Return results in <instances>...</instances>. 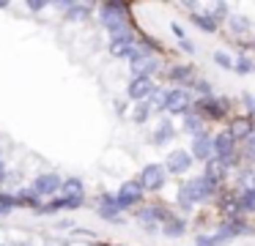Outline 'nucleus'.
Returning <instances> with one entry per match:
<instances>
[{
    "label": "nucleus",
    "instance_id": "12",
    "mask_svg": "<svg viewBox=\"0 0 255 246\" xmlns=\"http://www.w3.org/2000/svg\"><path fill=\"white\" fill-rule=\"evenodd\" d=\"M118 200L113 194H102L99 197V216H105V219H113V222H118Z\"/></svg>",
    "mask_w": 255,
    "mask_h": 246
},
{
    "label": "nucleus",
    "instance_id": "13",
    "mask_svg": "<svg viewBox=\"0 0 255 246\" xmlns=\"http://www.w3.org/2000/svg\"><path fill=\"white\" fill-rule=\"evenodd\" d=\"M61 191H63V200H83L85 186H83V180H80V178H66V180H63V186H61Z\"/></svg>",
    "mask_w": 255,
    "mask_h": 246
},
{
    "label": "nucleus",
    "instance_id": "8",
    "mask_svg": "<svg viewBox=\"0 0 255 246\" xmlns=\"http://www.w3.org/2000/svg\"><path fill=\"white\" fill-rule=\"evenodd\" d=\"M189 167H192V153H187V151H170V156H167V162H165L167 172L181 175V172H187Z\"/></svg>",
    "mask_w": 255,
    "mask_h": 246
},
{
    "label": "nucleus",
    "instance_id": "33",
    "mask_svg": "<svg viewBox=\"0 0 255 246\" xmlns=\"http://www.w3.org/2000/svg\"><path fill=\"white\" fill-rule=\"evenodd\" d=\"M6 180V167H3V162H0V183Z\"/></svg>",
    "mask_w": 255,
    "mask_h": 246
},
{
    "label": "nucleus",
    "instance_id": "32",
    "mask_svg": "<svg viewBox=\"0 0 255 246\" xmlns=\"http://www.w3.org/2000/svg\"><path fill=\"white\" fill-rule=\"evenodd\" d=\"M28 8L30 11H41V8H44V3H28Z\"/></svg>",
    "mask_w": 255,
    "mask_h": 246
},
{
    "label": "nucleus",
    "instance_id": "16",
    "mask_svg": "<svg viewBox=\"0 0 255 246\" xmlns=\"http://www.w3.org/2000/svg\"><path fill=\"white\" fill-rule=\"evenodd\" d=\"M233 235H236V230H222L220 235H211V238H198V246H220V244H225V241H231Z\"/></svg>",
    "mask_w": 255,
    "mask_h": 246
},
{
    "label": "nucleus",
    "instance_id": "29",
    "mask_svg": "<svg viewBox=\"0 0 255 246\" xmlns=\"http://www.w3.org/2000/svg\"><path fill=\"white\" fill-rule=\"evenodd\" d=\"M236 134H247V137H250V123L239 120V123H236Z\"/></svg>",
    "mask_w": 255,
    "mask_h": 246
},
{
    "label": "nucleus",
    "instance_id": "3",
    "mask_svg": "<svg viewBox=\"0 0 255 246\" xmlns=\"http://www.w3.org/2000/svg\"><path fill=\"white\" fill-rule=\"evenodd\" d=\"M140 186L148 191H156L165 186V167L162 164H145L143 172H140Z\"/></svg>",
    "mask_w": 255,
    "mask_h": 246
},
{
    "label": "nucleus",
    "instance_id": "24",
    "mask_svg": "<svg viewBox=\"0 0 255 246\" xmlns=\"http://www.w3.org/2000/svg\"><path fill=\"white\" fill-rule=\"evenodd\" d=\"M181 233H184V222H173V219L165 222V235H181Z\"/></svg>",
    "mask_w": 255,
    "mask_h": 246
},
{
    "label": "nucleus",
    "instance_id": "1",
    "mask_svg": "<svg viewBox=\"0 0 255 246\" xmlns=\"http://www.w3.org/2000/svg\"><path fill=\"white\" fill-rule=\"evenodd\" d=\"M211 194H214V180H209L206 175H203V178H192V180H187V183L178 189V205L189 211L195 202L209 200Z\"/></svg>",
    "mask_w": 255,
    "mask_h": 246
},
{
    "label": "nucleus",
    "instance_id": "22",
    "mask_svg": "<svg viewBox=\"0 0 255 246\" xmlns=\"http://www.w3.org/2000/svg\"><path fill=\"white\" fill-rule=\"evenodd\" d=\"M233 69H236L239 74H250V71H255V63L250 58H242V60H236V63H233Z\"/></svg>",
    "mask_w": 255,
    "mask_h": 246
},
{
    "label": "nucleus",
    "instance_id": "34",
    "mask_svg": "<svg viewBox=\"0 0 255 246\" xmlns=\"http://www.w3.org/2000/svg\"><path fill=\"white\" fill-rule=\"evenodd\" d=\"M8 211H11V205H0V213H3V216H6Z\"/></svg>",
    "mask_w": 255,
    "mask_h": 246
},
{
    "label": "nucleus",
    "instance_id": "21",
    "mask_svg": "<svg viewBox=\"0 0 255 246\" xmlns=\"http://www.w3.org/2000/svg\"><path fill=\"white\" fill-rule=\"evenodd\" d=\"M88 16V5H72L69 8V19L72 22H80V19H85Z\"/></svg>",
    "mask_w": 255,
    "mask_h": 246
},
{
    "label": "nucleus",
    "instance_id": "30",
    "mask_svg": "<svg viewBox=\"0 0 255 246\" xmlns=\"http://www.w3.org/2000/svg\"><path fill=\"white\" fill-rule=\"evenodd\" d=\"M244 104H247V109L255 115V98H253V96H244Z\"/></svg>",
    "mask_w": 255,
    "mask_h": 246
},
{
    "label": "nucleus",
    "instance_id": "25",
    "mask_svg": "<svg viewBox=\"0 0 255 246\" xmlns=\"http://www.w3.org/2000/svg\"><path fill=\"white\" fill-rule=\"evenodd\" d=\"M192 19H195V25H198V27H203V30H209V33L217 27V22L211 19V16H192Z\"/></svg>",
    "mask_w": 255,
    "mask_h": 246
},
{
    "label": "nucleus",
    "instance_id": "15",
    "mask_svg": "<svg viewBox=\"0 0 255 246\" xmlns=\"http://www.w3.org/2000/svg\"><path fill=\"white\" fill-rule=\"evenodd\" d=\"M203 120H200V115H195V112H187L184 115V131L187 134H192V137H198V134H203Z\"/></svg>",
    "mask_w": 255,
    "mask_h": 246
},
{
    "label": "nucleus",
    "instance_id": "23",
    "mask_svg": "<svg viewBox=\"0 0 255 246\" xmlns=\"http://www.w3.org/2000/svg\"><path fill=\"white\" fill-rule=\"evenodd\" d=\"M242 208L244 211H255V189H247L242 194Z\"/></svg>",
    "mask_w": 255,
    "mask_h": 246
},
{
    "label": "nucleus",
    "instance_id": "5",
    "mask_svg": "<svg viewBox=\"0 0 255 246\" xmlns=\"http://www.w3.org/2000/svg\"><path fill=\"white\" fill-rule=\"evenodd\" d=\"M140 197H143L140 180H127V183L118 189L116 200H118V208H129V205H134V202H140Z\"/></svg>",
    "mask_w": 255,
    "mask_h": 246
},
{
    "label": "nucleus",
    "instance_id": "28",
    "mask_svg": "<svg viewBox=\"0 0 255 246\" xmlns=\"http://www.w3.org/2000/svg\"><path fill=\"white\" fill-rule=\"evenodd\" d=\"M247 156L255 162V134H250V137H247Z\"/></svg>",
    "mask_w": 255,
    "mask_h": 246
},
{
    "label": "nucleus",
    "instance_id": "31",
    "mask_svg": "<svg viewBox=\"0 0 255 246\" xmlns=\"http://www.w3.org/2000/svg\"><path fill=\"white\" fill-rule=\"evenodd\" d=\"M198 90H200V93H211L209 82H198Z\"/></svg>",
    "mask_w": 255,
    "mask_h": 246
},
{
    "label": "nucleus",
    "instance_id": "14",
    "mask_svg": "<svg viewBox=\"0 0 255 246\" xmlns=\"http://www.w3.org/2000/svg\"><path fill=\"white\" fill-rule=\"evenodd\" d=\"M154 71H156V60L154 58H140V60H134V63H132V80H134V77H148V80H151Z\"/></svg>",
    "mask_w": 255,
    "mask_h": 246
},
{
    "label": "nucleus",
    "instance_id": "27",
    "mask_svg": "<svg viewBox=\"0 0 255 246\" xmlns=\"http://www.w3.org/2000/svg\"><path fill=\"white\" fill-rule=\"evenodd\" d=\"M214 60H217V63L222 66V69H233V60L228 58L225 52H214Z\"/></svg>",
    "mask_w": 255,
    "mask_h": 246
},
{
    "label": "nucleus",
    "instance_id": "18",
    "mask_svg": "<svg viewBox=\"0 0 255 246\" xmlns=\"http://www.w3.org/2000/svg\"><path fill=\"white\" fill-rule=\"evenodd\" d=\"M173 134H176V131H173V123L170 120H162L159 126H156V134H154V142H167V140H173Z\"/></svg>",
    "mask_w": 255,
    "mask_h": 246
},
{
    "label": "nucleus",
    "instance_id": "9",
    "mask_svg": "<svg viewBox=\"0 0 255 246\" xmlns=\"http://www.w3.org/2000/svg\"><path fill=\"white\" fill-rule=\"evenodd\" d=\"M233 145H236V137L231 134V131H222V134L214 137V156L222 159V162H228V159L233 156Z\"/></svg>",
    "mask_w": 255,
    "mask_h": 246
},
{
    "label": "nucleus",
    "instance_id": "11",
    "mask_svg": "<svg viewBox=\"0 0 255 246\" xmlns=\"http://www.w3.org/2000/svg\"><path fill=\"white\" fill-rule=\"evenodd\" d=\"M165 109L167 112H184L187 115V109H189V96H187V90H167V98H165Z\"/></svg>",
    "mask_w": 255,
    "mask_h": 246
},
{
    "label": "nucleus",
    "instance_id": "17",
    "mask_svg": "<svg viewBox=\"0 0 255 246\" xmlns=\"http://www.w3.org/2000/svg\"><path fill=\"white\" fill-rule=\"evenodd\" d=\"M222 172H225V162L222 159H209L206 162V178L209 180H217V178H222Z\"/></svg>",
    "mask_w": 255,
    "mask_h": 246
},
{
    "label": "nucleus",
    "instance_id": "7",
    "mask_svg": "<svg viewBox=\"0 0 255 246\" xmlns=\"http://www.w3.org/2000/svg\"><path fill=\"white\" fill-rule=\"evenodd\" d=\"M154 90H156V85L148 80V77H134L132 82H129V98H134V101H143V98H148V96H154Z\"/></svg>",
    "mask_w": 255,
    "mask_h": 246
},
{
    "label": "nucleus",
    "instance_id": "20",
    "mask_svg": "<svg viewBox=\"0 0 255 246\" xmlns=\"http://www.w3.org/2000/svg\"><path fill=\"white\" fill-rule=\"evenodd\" d=\"M148 115H151V104L140 101L137 109H134V115H132V120H134V123H145V118H148Z\"/></svg>",
    "mask_w": 255,
    "mask_h": 246
},
{
    "label": "nucleus",
    "instance_id": "26",
    "mask_svg": "<svg viewBox=\"0 0 255 246\" xmlns=\"http://www.w3.org/2000/svg\"><path fill=\"white\" fill-rule=\"evenodd\" d=\"M231 27H233L236 33H244V30L250 27V19H247V16H233V19H231Z\"/></svg>",
    "mask_w": 255,
    "mask_h": 246
},
{
    "label": "nucleus",
    "instance_id": "4",
    "mask_svg": "<svg viewBox=\"0 0 255 246\" xmlns=\"http://www.w3.org/2000/svg\"><path fill=\"white\" fill-rule=\"evenodd\" d=\"M61 186H63V180L55 172H41L33 180V194L36 197H52L55 191H61Z\"/></svg>",
    "mask_w": 255,
    "mask_h": 246
},
{
    "label": "nucleus",
    "instance_id": "19",
    "mask_svg": "<svg viewBox=\"0 0 255 246\" xmlns=\"http://www.w3.org/2000/svg\"><path fill=\"white\" fill-rule=\"evenodd\" d=\"M198 109L200 112H209L211 118H220L225 109H222V104L220 101H211V98H203V101H198Z\"/></svg>",
    "mask_w": 255,
    "mask_h": 246
},
{
    "label": "nucleus",
    "instance_id": "6",
    "mask_svg": "<svg viewBox=\"0 0 255 246\" xmlns=\"http://www.w3.org/2000/svg\"><path fill=\"white\" fill-rule=\"evenodd\" d=\"M192 159H200V162L214 159V137H209L206 131L195 137L192 140Z\"/></svg>",
    "mask_w": 255,
    "mask_h": 246
},
{
    "label": "nucleus",
    "instance_id": "2",
    "mask_svg": "<svg viewBox=\"0 0 255 246\" xmlns=\"http://www.w3.org/2000/svg\"><path fill=\"white\" fill-rule=\"evenodd\" d=\"M102 25L110 30V36H121L127 30V14H124L121 3H105L102 5Z\"/></svg>",
    "mask_w": 255,
    "mask_h": 246
},
{
    "label": "nucleus",
    "instance_id": "10",
    "mask_svg": "<svg viewBox=\"0 0 255 246\" xmlns=\"http://www.w3.org/2000/svg\"><path fill=\"white\" fill-rule=\"evenodd\" d=\"M134 49V36L132 33H121V36H113L110 41V52L116 55V58H129Z\"/></svg>",
    "mask_w": 255,
    "mask_h": 246
}]
</instances>
